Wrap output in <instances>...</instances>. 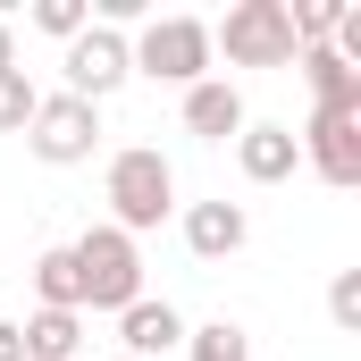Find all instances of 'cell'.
<instances>
[{"label":"cell","instance_id":"6da1fadb","mask_svg":"<svg viewBox=\"0 0 361 361\" xmlns=\"http://www.w3.org/2000/svg\"><path fill=\"white\" fill-rule=\"evenodd\" d=\"M177 210V177H169V160L160 152H118L109 160V227L118 235H143V227H160Z\"/></svg>","mask_w":361,"mask_h":361},{"label":"cell","instance_id":"7a4b0ae2","mask_svg":"<svg viewBox=\"0 0 361 361\" xmlns=\"http://www.w3.org/2000/svg\"><path fill=\"white\" fill-rule=\"evenodd\" d=\"M68 252H76V286H85L92 311H126V302H143V252H135V235L92 227L85 244H68Z\"/></svg>","mask_w":361,"mask_h":361},{"label":"cell","instance_id":"3957f363","mask_svg":"<svg viewBox=\"0 0 361 361\" xmlns=\"http://www.w3.org/2000/svg\"><path fill=\"white\" fill-rule=\"evenodd\" d=\"M210 51H227L235 68H294V25H286V0H235L227 25H210Z\"/></svg>","mask_w":361,"mask_h":361},{"label":"cell","instance_id":"277c9868","mask_svg":"<svg viewBox=\"0 0 361 361\" xmlns=\"http://www.w3.org/2000/svg\"><path fill=\"white\" fill-rule=\"evenodd\" d=\"M126 59H135L152 85H202V68H210V25H202V17H160V25H143V42H126Z\"/></svg>","mask_w":361,"mask_h":361},{"label":"cell","instance_id":"5b68a950","mask_svg":"<svg viewBox=\"0 0 361 361\" xmlns=\"http://www.w3.org/2000/svg\"><path fill=\"white\" fill-rule=\"evenodd\" d=\"M25 143H34V160L76 169V160H92V143H101V109L76 101V92H51V101H34V118H25Z\"/></svg>","mask_w":361,"mask_h":361},{"label":"cell","instance_id":"8992f818","mask_svg":"<svg viewBox=\"0 0 361 361\" xmlns=\"http://www.w3.org/2000/svg\"><path fill=\"white\" fill-rule=\"evenodd\" d=\"M135 76V59H126V34L118 25H85L76 42H68V92L101 109V92H118Z\"/></svg>","mask_w":361,"mask_h":361},{"label":"cell","instance_id":"52a82bcc","mask_svg":"<svg viewBox=\"0 0 361 361\" xmlns=\"http://www.w3.org/2000/svg\"><path fill=\"white\" fill-rule=\"evenodd\" d=\"M294 143H302V160H311L328 185H361V109L353 118H345V109H319Z\"/></svg>","mask_w":361,"mask_h":361},{"label":"cell","instance_id":"ba28073f","mask_svg":"<svg viewBox=\"0 0 361 361\" xmlns=\"http://www.w3.org/2000/svg\"><path fill=\"white\" fill-rule=\"evenodd\" d=\"M244 235H252L244 202H193V210H185V244H193V261H227V252H244Z\"/></svg>","mask_w":361,"mask_h":361},{"label":"cell","instance_id":"9c48e42d","mask_svg":"<svg viewBox=\"0 0 361 361\" xmlns=\"http://www.w3.org/2000/svg\"><path fill=\"white\" fill-rule=\"evenodd\" d=\"M235 160H244L252 185H286L302 169V143H294V126H244L235 135Z\"/></svg>","mask_w":361,"mask_h":361},{"label":"cell","instance_id":"30bf717a","mask_svg":"<svg viewBox=\"0 0 361 361\" xmlns=\"http://www.w3.org/2000/svg\"><path fill=\"white\" fill-rule=\"evenodd\" d=\"M185 126H193L202 143H227V135H244V92H235V85H219V76L185 85Z\"/></svg>","mask_w":361,"mask_h":361},{"label":"cell","instance_id":"8fae6325","mask_svg":"<svg viewBox=\"0 0 361 361\" xmlns=\"http://www.w3.org/2000/svg\"><path fill=\"white\" fill-rule=\"evenodd\" d=\"M118 336H126V361H152V353H169V345H185V319L169 311V302H126L118 311Z\"/></svg>","mask_w":361,"mask_h":361},{"label":"cell","instance_id":"7c38bea8","mask_svg":"<svg viewBox=\"0 0 361 361\" xmlns=\"http://www.w3.org/2000/svg\"><path fill=\"white\" fill-rule=\"evenodd\" d=\"M25 361H85V311H34L17 328Z\"/></svg>","mask_w":361,"mask_h":361},{"label":"cell","instance_id":"4fadbf2b","mask_svg":"<svg viewBox=\"0 0 361 361\" xmlns=\"http://www.w3.org/2000/svg\"><path fill=\"white\" fill-rule=\"evenodd\" d=\"M294 68L311 76V92H319V109H345V118L361 109V76L345 68V59H336V51H302Z\"/></svg>","mask_w":361,"mask_h":361},{"label":"cell","instance_id":"5bb4252c","mask_svg":"<svg viewBox=\"0 0 361 361\" xmlns=\"http://www.w3.org/2000/svg\"><path fill=\"white\" fill-rule=\"evenodd\" d=\"M34 294H42V311H85L76 252H42V261H34Z\"/></svg>","mask_w":361,"mask_h":361},{"label":"cell","instance_id":"9a60e30c","mask_svg":"<svg viewBox=\"0 0 361 361\" xmlns=\"http://www.w3.org/2000/svg\"><path fill=\"white\" fill-rule=\"evenodd\" d=\"M185 353H193V361H252V345H244V328H235V319H210V328H193V336H185Z\"/></svg>","mask_w":361,"mask_h":361},{"label":"cell","instance_id":"2e32d148","mask_svg":"<svg viewBox=\"0 0 361 361\" xmlns=\"http://www.w3.org/2000/svg\"><path fill=\"white\" fill-rule=\"evenodd\" d=\"M34 101H42V92L25 85V68H0V135H25Z\"/></svg>","mask_w":361,"mask_h":361},{"label":"cell","instance_id":"e0dca14e","mask_svg":"<svg viewBox=\"0 0 361 361\" xmlns=\"http://www.w3.org/2000/svg\"><path fill=\"white\" fill-rule=\"evenodd\" d=\"M34 25L59 34V42H76V34L92 25V8H85V0H34Z\"/></svg>","mask_w":361,"mask_h":361},{"label":"cell","instance_id":"ac0fdd59","mask_svg":"<svg viewBox=\"0 0 361 361\" xmlns=\"http://www.w3.org/2000/svg\"><path fill=\"white\" fill-rule=\"evenodd\" d=\"M328 319H336V328H361V269H345L328 286Z\"/></svg>","mask_w":361,"mask_h":361},{"label":"cell","instance_id":"d6986e66","mask_svg":"<svg viewBox=\"0 0 361 361\" xmlns=\"http://www.w3.org/2000/svg\"><path fill=\"white\" fill-rule=\"evenodd\" d=\"M0 361H25V345H17V328L0 319Z\"/></svg>","mask_w":361,"mask_h":361},{"label":"cell","instance_id":"ffe728a7","mask_svg":"<svg viewBox=\"0 0 361 361\" xmlns=\"http://www.w3.org/2000/svg\"><path fill=\"white\" fill-rule=\"evenodd\" d=\"M0 68H17V51H8V25H0Z\"/></svg>","mask_w":361,"mask_h":361},{"label":"cell","instance_id":"44dd1931","mask_svg":"<svg viewBox=\"0 0 361 361\" xmlns=\"http://www.w3.org/2000/svg\"><path fill=\"white\" fill-rule=\"evenodd\" d=\"M118 361H126V353H118Z\"/></svg>","mask_w":361,"mask_h":361}]
</instances>
